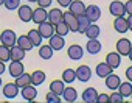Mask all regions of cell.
<instances>
[{
    "label": "cell",
    "instance_id": "6da1fadb",
    "mask_svg": "<svg viewBox=\"0 0 132 103\" xmlns=\"http://www.w3.org/2000/svg\"><path fill=\"white\" fill-rule=\"evenodd\" d=\"M17 42V36L13 30H3L0 34V44H3L6 47H13Z\"/></svg>",
    "mask_w": 132,
    "mask_h": 103
},
{
    "label": "cell",
    "instance_id": "7a4b0ae2",
    "mask_svg": "<svg viewBox=\"0 0 132 103\" xmlns=\"http://www.w3.org/2000/svg\"><path fill=\"white\" fill-rule=\"evenodd\" d=\"M64 22L67 24L70 31L78 33V16H75L72 11H65L64 13Z\"/></svg>",
    "mask_w": 132,
    "mask_h": 103
},
{
    "label": "cell",
    "instance_id": "3957f363",
    "mask_svg": "<svg viewBox=\"0 0 132 103\" xmlns=\"http://www.w3.org/2000/svg\"><path fill=\"white\" fill-rule=\"evenodd\" d=\"M130 47H132V42L127 38H121V39L117 41V52H118L121 56H129Z\"/></svg>",
    "mask_w": 132,
    "mask_h": 103
},
{
    "label": "cell",
    "instance_id": "277c9868",
    "mask_svg": "<svg viewBox=\"0 0 132 103\" xmlns=\"http://www.w3.org/2000/svg\"><path fill=\"white\" fill-rule=\"evenodd\" d=\"M109 13L113 16V17H120V16H124L126 14V8H124V3L120 2V0H113V2L109 5Z\"/></svg>",
    "mask_w": 132,
    "mask_h": 103
},
{
    "label": "cell",
    "instance_id": "5b68a950",
    "mask_svg": "<svg viewBox=\"0 0 132 103\" xmlns=\"http://www.w3.org/2000/svg\"><path fill=\"white\" fill-rule=\"evenodd\" d=\"M90 78H92V70L89 66L82 64L76 69V80H79L81 83H87V81H90Z\"/></svg>",
    "mask_w": 132,
    "mask_h": 103
},
{
    "label": "cell",
    "instance_id": "8992f818",
    "mask_svg": "<svg viewBox=\"0 0 132 103\" xmlns=\"http://www.w3.org/2000/svg\"><path fill=\"white\" fill-rule=\"evenodd\" d=\"M17 16L22 22H30L33 19V8L30 5H20L17 8Z\"/></svg>",
    "mask_w": 132,
    "mask_h": 103
},
{
    "label": "cell",
    "instance_id": "52a82bcc",
    "mask_svg": "<svg viewBox=\"0 0 132 103\" xmlns=\"http://www.w3.org/2000/svg\"><path fill=\"white\" fill-rule=\"evenodd\" d=\"M20 95L23 97V100H25V101H34V98L37 97V89H36V86H34V84H28V86L22 87Z\"/></svg>",
    "mask_w": 132,
    "mask_h": 103
},
{
    "label": "cell",
    "instance_id": "ba28073f",
    "mask_svg": "<svg viewBox=\"0 0 132 103\" xmlns=\"http://www.w3.org/2000/svg\"><path fill=\"white\" fill-rule=\"evenodd\" d=\"M19 89H20V87H19L16 83H6V84L3 86V97L8 98V100H13V98L17 97Z\"/></svg>",
    "mask_w": 132,
    "mask_h": 103
},
{
    "label": "cell",
    "instance_id": "9c48e42d",
    "mask_svg": "<svg viewBox=\"0 0 132 103\" xmlns=\"http://www.w3.org/2000/svg\"><path fill=\"white\" fill-rule=\"evenodd\" d=\"M34 24H42V22H45V20H48V11L45 10V8H40V6H37L36 10H33V19H31Z\"/></svg>",
    "mask_w": 132,
    "mask_h": 103
},
{
    "label": "cell",
    "instance_id": "30bf717a",
    "mask_svg": "<svg viewBox=\"0 0 132 103\" xmlns=\"http://www.w3.org/2000/svg\"><path fill=\"white\" fill-rule=\"evenodd\" d=\"M39 33L42 34V38H47V39H50L53 34H54V25L51 24V22H48V20H45V22H42V24H39Z\"/></svg>",
    "mask_w": 132,
    "mask_h": 103
},
{
    "label": "cell",
    "instance_id": "8fae6325",
    "mask_svg": "<svg viewBox=\"0 0 132 103\" xmlns=\"http://www.w3.org/2000/svg\"><path fill=\"white\" fill-rule=\"evenodd\" d=\"M67 55H69V58H70L72 61H78V60H81V58H82L84 50H82V47H81V45L73 44V45H70V47H69Z\"/></svg>",
    "mask_w": 132,
    "mask_h": 103
},
{
    "label": "cell",
    "instance_id": "7c38bea8",
    "mask_svg": "<svg viewBox=\"0 0 132 103\" xmlns=\"http://www.w3.org/2000/svg\"><path fill=\"white\" fill-rule=\"evenodd\" d=\"M87 17H89V20L93 24V22H96L100 17H101V10H100V6H96V5H89V6H86V13H84Z\"/></svg>",
    "mask_w": 132,
    "mask_h": 103
},
{
    "label": "cell",
    "instance_id": "4fadbf2b",
    "mask_svg": "<svg viewBox=\"0 0 132 103\" xmlns=\"http://www.w3.org/2000/svg\"><path fill=\"white\" fill-rule=\"evenodd\" d=\"M82 101L84 103H96L98 101V92H96V89L95 87H87V89H84V92H82Z\"/></svg>",
    "mask_w": 132,
    "mask_h": 103
},
{
    "label": "cell",
    "instance_id": "5bb4252c",
    "mask_svg": "<svg viewBox=\"0 0 132 103\" xmlns=\"http://www.w3.org/2000/svg\"><path fill=\"white\" fill-rule=\"evenodd\" d=\"M106 63L115 70L121 64V55L118 53V52H110V53H107V56H106Z\"/></svg>",
    "mask_w": 132,
    "mask_h": 103
},
{
    "label": "cell",
    "instance_id": "9a60e30c",
    "mask_svg": "<svg viewBox=\"0 0 132 103\" xmlns=\"http://www.w3.org/2000/svg\"><path fill=\"white\" fill-rule=\"evenodd\" d=\"M113 28L120 33V34H124L127 30H129V25H127V19H124V16H120V17H115L113 20Z\"/></svg>",
    "mask_w": 132,
    "mask_h": 103
},
{
    "label": "cell",
    "instance_id": "2e32d148",
    "mask_svg": "<svg viewBox=\"0 0 132 103\" xmlns=\"http://www.w3.org/2000/svg\"><path fill=\"white\" fill-rule=\"evenodd\" d=\"M8 72H10V75L11 77H19L20 73H23L25 72V67H23V64H22V61H11V64L8 66Z\"/></svg>",
    "mask_w": 132,
    "mask_h": 103
},
{
    "label": "cell",
    "instance_id": "e0dca14e",
    "mask_svg": "<svg viewBox=\"0 0 132 103\" xmlns=\"http://www.w3.org/2000/svg\"><path fill=\"white\" fill-rule=\"evenodd\" d=\"M10 52H11V61H22L25 58V53H27V50H23L17 44L10 47Z\"/></svg>",
    "mask_w": 132,
    "mask_h": 103
},
{
    "label": "cell",
    "instance_id": "ac0fdd59",
    "mask_svg": "<svg viewBox=\"0 0 132 103\" xmlns=\"http://www.w3.org/2000/svg\"><path fill=\"white\" fill-rule=\"evenodd\" d=\"M120 84H121V80H120V77H118V75H115L113 72H112L110 75H107V77H106V86H107L110 91H118Z\"/></svg>",
    "mask_w": 132,
    "mask_h": 103
},
{
    "label": "cell",
    "instance_id": "d6986e66",
    "mask_svg": "<svg viewBox=\"0 0 132 103\" xmlns=\"http://www.w3.org/2000/svg\"><path fill=\"white\" fill-rule=\"evenodd\" d=\"M69 11H72L75 16H81V14L86 13V5H84V2H81V0H73L70 3V6H69Z\"/></svg>",
    "mask_w": 132,
    "mask_h": 103
},
{
    "label": "cell",
    "instance_id": "ffe728a7",
    "mask_svg": "<svg viewBox=\"0 0 132 103\" xmlns=\"http://www.w3.org/2000/svg\"><path fill=\"white\" fill-rule=\"evenodd\" d=\"M95 72H96V75H98L100 78H106L107 75H110V73L113 72V69H112L107 63H100V64L95 67Z\"/></svg>",
    "mask_w": 132,
    "mask_h": 103
},
{
    "label": "cell",
    "instance_id": "44dd1931",
    "mask_svg": "<svg viewBox=\"0 0 132 103\" xmlns=\"http://www.w3.org/2000/svg\"><path fill=\"white\" fill-rule=\"evenodd\" d=\"M86 48H87V52H89L90 55H98L100 52H101V42L98 41V38L96 39H89Z\"/></svg>",
    "mask_w": 132,
    "mask_h": 103
},
{
    "label": "cell",
    "instance_id": "7402d4cb",
    "mask_svg": "<svg viewBox=\"0 0 132 103\" xmlns=\"http://www.w3.org/2000/svg\"><path fill=\"white\" fill-rule=\"evenodd\" d=\"M61 97L67 101V103H73V101H76V98H78V92H76L75 87H65Z\"/></svg>",
    "mask_w": 132,
    "mask_h": 103
},
{
    "label": "cell",
    "instance_id": "603a6c76",
    "mask_svg": "<svg viewBox=\"0 0 132 103\" xmlns=\"http://www.w3.org/2000/svg\"><path fill=\"white\" fill-rule=\"evenodd\" d=\"M61 20H64V13H62V10L54 8V10H50V11H48V22H51L53 25H56V24L61 22Z\"/></svg>",
    "mask_w": 132,
    "mask_h": 103
},
{
    "label": "cell",
    "instance_id": "cb8c5ba5",
    "mask_svg": "<svg viewBox=\"0 0 132 103\" xmlns=\"http://www.w3.org/2000/svg\"><path fill=\"white\" fill-rule=\"evenodd\" d=\"M28 38H30V41L33 42V45L34 47H40L42 45V34L39 33V30L37 28H33V30H30L28 31Z\"/></svg>",
    "mask_w": 132,
    "mask_h": 103
},
{
    "label": "cell",
    "instance_id": "d4e9b609",
    "mask_svg": "<svg viewBox=\"0 0 132 103\" xmlns=\"http://www.w3.org/2000/svg\"><path fill=\"white\" fill-rule=\"evenodd\" d=\"M50 45L53 50H62L64 45H65V41H64V36H59V34H53L50 38Z\"/></svg>",
    "mask_w": 132,
    "mask_h": 103
},
{
    "label": "cell",
    "instance_id": "484cf974",
    "mask_svg": "<svg viewBox=\"0 0 132 103\" xmlns=\"http://www.w3.org/2000/svg\"><path fill=\"white\" fill-rule=\"evenodd\" d=\"M90 24H92V22L89 20V17H87L86 14L78 16V33L84 34V33H86V30L89 28V25H90Z\"/></svg>",
    "mask_w": 132,
    "mask_h": 103
},
{
    "label": "cell",
    "instance_id": "4316f807",
    "mask_svg": "<svg viewBox=\"0 0 132 103\" xmlns=\"http://www.w3.org/2000/svg\"><path fill=\"white\" fill-rule=\"evenodd\" d=\"M64 89H65V83H64V80H53L51 84H50V91L54 92V94H57V95H62Z\"/></svg>",
    "mask_w": 132,
    "mask_h": 103
},
{
    "label": "cell",
    "instance_id": "83f0119b",
    "mask_svg": "<svg viewBox=\"0 0 132 103\" xmlns=\"http://www.w3.org/2000/svg\"><path fill=\"white\" fill-rule=\"evenodd\" d=\"M89 39H96L100 34H101V28L96 25V24H90L89 25V28L86 30V33H84Z\"/></svg>",
    "mask_w": 132,
    "mask_h": 103
},
{
    "label": "cell",
    "instance_id": "f1b7e54d",
    "mask_svg": "<svg viewBox=\"0 0 132 103\" xmlns=\"http://www.w3.org/2000/svg\"><path fill=\"white\" fill-rule=\"evenodd\" d=\"M45 78H47L45 72H42V70H36V72L31 73V84H34V86H40V84L45 81Z\"/></svg>",
    "mask_w": 132,
    "mask_h": 103
},
{
    "label": "cell",
    "instance_id": "f546056e",
    "mask_svg": "<svg viewBox=\"0 0 132 103\" xmlns=\"http://www.w3.org/2000/svg\"><path fill=\"white\" fill-rule=\"evenodd\" d=\"M16 44H17V45H20V47H22L23 50H27V52H28V50H31V48L34 47V45H33V42L30 41V38H28V34H23V36H19V38H17V42H16Z\"/></svg>",
    "mask_w": 132,
    "mask_h": 103
},
{
    "label": "cell",
    "instance_id": "4dcf8cb0",
    "mask_svg": "<svg viewBox=\"0 0 132 103\" xmlns=\"http://www.w3.org/2000/svg\"><path fill=\"white\" fill-rule=\"evenodd\" d=\"M16 84L22 89V87H25V86H28V84H31V75L30 73H20L19 77H16Z\"/></svg>",
    "mask_w": 132,
    "mask_h": 103
},
{
    "label": "cell",
    "instance_id": "1f68e13d",
    "mask_svg": "<svg viewBox=\"0 0 132 103\" xmlns=\"http://www.w3.org/2000/svg\"><path fill=\"white\" fill-rule=\"evenodd\" d=\"M53 48H51V45L48 44V45H42V47H39V56L42 58V60H51V56H53Z\"/></svg>",
    "mask_w": 132,
    "mask_h": 103
},
{
    "label": "cell",
    "instance_id": "d6a6232c",
    "mask_svg": "<svg viewBox=\"0 0 132 103\" xmlns=\"http://www.w3.org/2000/svg\"><path fill=\"white\" fill-rule=\"evenodd\" d=\"M62 80H64V83L72 84L76 80V70H73V69H65L62 72Z\"/></svg>",
    "mask_w": 132,
    "mask_h": 103
},
{
    "label": "cell",
    "instance_id": "836d02e7",
    "mask_svg": "<svg viewBox=\"0 0 132 103\" xmlns=\"http://www.w3.org/2000/svg\"><path fill=\"white\" fill-rule=\"evenodd\" d=\"M54 31H56V34H59V36H67L69 33H70V30H69V27H67V24H65L64 20H61V22H57L56 25H54Z\"/></svg>",
    "mask_w": 132,
    "mask_h": 103
},
{
    "label": "cell",
    "instance_id": "e575fe53",
    "mask_svg": "<svg viewBox=\"0 0 132 103\" xmlns=\"http://www.w3.org/2000/svg\"><path fill=\"white\" fill-rule=\"evenodd\" d=\"M118 92H120L123 97H130V94H132V83H130V81L121 83L120 87H118Z\"/></svg>",
    "mask_w": 132,
    "mask_h": 103
},
{
    "label": "cell",
    "instance_id": "d590c367",
    "mask_svg": "<svg viewBox=\"0 0 132 103\" xmlns=\"http://www.w3.org/2000/svg\"><path fill=\"white\" fill-rule=\"evenodd\" d=\"M11 60V52H10V47L3 45V44H0V61H10Z\"/></svg>",
    "mask_w": 132,
    "mask_h": 103
},
{
    "label": "cell",
    "instance_id": "8d00e7d4",
    "mask_svg": "<svg viewBox=\"0 0 132 103\" xmlns=\"http://www.w3.org/2000/svg\"><path fill=\"white\" fill-rule=\"evenodd\" d=\"M45 101H47V103H61L62 98H61V95H57V94H54V92L50 91V92L45 95Z\"/></svg>",
    "mask_w": 132,
    "mask_h": 103
},
{
    "label": "cell",
    "instance_id": "74e56055",
    "mask_svg": "<svg viewBox=\"0 0 132 103\" xmlns=\"http://www.w3.org/2000/svg\"><path fill=\"white\" fill-rule=\"evenodd\" d=\"M20 6V0H5V8L10 11H14Z\"/></svg>",
    "mask_w": 132,
    "mask_h": 103
},
{
    "label": "cell",
    "instance_id": "f35d334b",
    "mask_svg": "<svg viewBox=\"0 0 132 103\" xmlns=\"http://www.w3.org/2000/svg\"><path fill=\"white\" fill-rule=\"evenodd\" d=\"M123 100H124V97L118 91H113V94L109 95V101L110 103H123Z\"/></svg>",
    "mask_w": 132,
    "mask_h": 103
},
{
    "label": "cell",
    "instance_id": "ab89813d",
    "mask_svg": "<svg viewBox=\"0 0 132 103\" xmlns=\"http://www.w3.org/2000/svg\"><path fill=\"white\" fill-rule=\"evenodd\" d=\"M51 2L53 0H37V5L40 8H48V6H51Z\"/></svg>",
    "mask_w": 132,
    "mask_h": 103
},
{
    "label": "cell",
    "instance_id": "60d3db41",
    "mask_svg": "<svg viewBox=\"0 0 132 103\" xmlns=\"http://www.w3.org/2000/svg\"><path fill=\"white\" fill-rule=\"evenodd\" d=\"M109 101V95L107 94H98V101L96 103H107Z\"/></svg>",
    "mask_w": 132,
    "mask_h": 103
},
{
    "label": "cell",
    "instance_id": "b9f144b4",
    "mask_svg": "<svg viewBox=\"0 0 132 103\" xmlns=\"http://www.w3.org/2000/svg\"><path fill=\"white\" fill-rule=\"evenodd\" d=\"M124 8H126V13L129 16H132V0H127V2L124 3Z\"/></svg>",
    "mask_w": 132,
    "mask_h": 103
},
{
    "label": "cell",
    "instance_id": "7bdbcfd3",
    "mask_svg": "<svg viewBox=\"0 0 132 103\" xmlns=\"http://www.w3.org/2000/svg\"><path fill=\"white\" fill-rule=\"evenodd\" d=\"M72 2H73V0H57V3H59L62 8H69Z\"/></svg>",
    "mask_w": 132,
    "mask_h": 103
},
{
    "label": "cell",
    "instance_id": "ee69618b",
    "mask_svg": "<svg viewBox=\"0 0 132 103\" xmlns=\"http://www.w3.org/2000/svg\"><path fill=\"white\" fill-rule=\"evenodd\" d=\"M126 78H127V81H130V83H132V66L126 69Z\"/></svg>",
    "mask_w": 132,
    "mask_h": 103
},
{
    "label": "cell",
    "instance_id": "f6af8a7d",
    "mask_svg": "<svg viewBox=\"0 0 132 103\" xmlns=\"http://www.w3.org/2000/svg\"><path fill=\"white\" fill-rule=\"evenodd\" d=\"M5 73V63L3 61H0V75Z\"/></svg>",
    "mask_w": 132,
    "mask_h": 103
},
{
    "label": "cell",
    "instance_id": "bcb514c9",
    "mask_svg": "<svg viewBox=\"0 0 132 103\" xmlns=\"http://www.w3.org/2000/svg\"><path fill=\"white\" fill-rule=\"evenodd\" d=\"M127 25H129V30L132 31V16H129V17H127Z\"/></svg>",
    "mask_w": 132,
    "mask_h": 103
},
{
    "label": "cell",
    "instance_id": "7dc6e473",
    "mask_svg": "<svg viewBox=\"0 0 132 103\" xmlns=\"http://www.w3.org/2000/svg\"><path fill=\"white\" fill-rule=\"evenodd\" d=\"M129 60H130V63H132V47H130V52H129Z\"/></svg>",
    "mask_w": 132,
    "mask_h": 103
},
{
    "label": "cell",
    "instance_id": "c3c4849f",
    "mask_svg": "<svg viewBox=\"0 0 132 103\" xmlns=\"http://www.w3.org/2000/svg\"><path fill=\"white\" fill-rule=\"evenodd\" d=\"M2 5H5V0H0V6H2Z\"/></svg>",
    "mask_w": 132,
    "mask_h": 103
},
{
    "label": "cell",
    "instance_id": "681fc988",
    "mask_svg": "<svg viewBox=\"0 0 132 103\" xmlns=\"http://www.w3.org/2000/svg\"><path fill=\"white\" fill-rule=\"evenodd\" d=\"M28 2H30V3H33V2H37V0H28Z\"/></svg>",
    "mask_w": 132,
    "mask_h": 103
},
{
    "label": "cell",
    "instance_id": "f907efd6",
    "mask_svg": "<svg viewBox=\"0 0 132 103\" xmlns=\"http://www.w3.org/2000/svg\"><path fill=\"white\" fill-rule=\"evenodd\" d=\"M2 84H3V83H2V78H0V86H2Z\"/></svg>",
    "mask_w": 132,
    "mask_h": 103
},
{
    "label": "cell",
    "instance_id": "816d5d0a",
    "mask_svg": "<svg viewBox=\"0 0 132 103\" xmlns=\"http://www.w3.org/2000/svg\"><path fill=\"white\" fill-rule=\"evenodd\" d=\"M130 97H132V94H130Z\"/></svg>",
    "mask_w": 132,
    "mask_h": 103
}]
</instances>
